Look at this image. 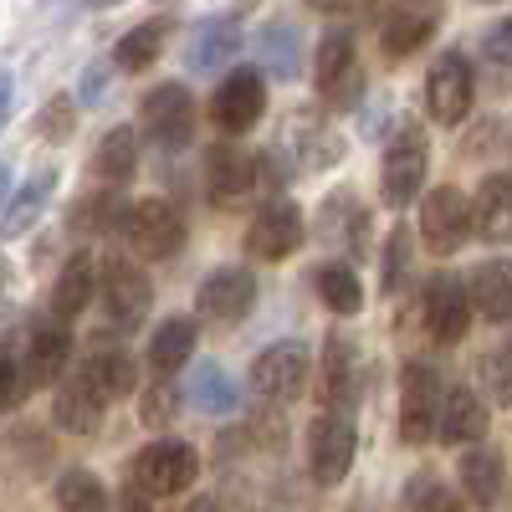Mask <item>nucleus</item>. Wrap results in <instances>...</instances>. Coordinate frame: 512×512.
Instances as JSON below:
<instances>
[{
	"mask_svg": "<svg viewBox=\"0 0 512 512\" xmlns=\"http://www.w3.org/2000/svg\"><path fill=\"white\" fill-rule=\"evenodd\" d=\"M425 175H431V144H425V128L420 123H400L390 144H384L379 159V200L390 210H405L410 200H420Z\"/></svg>",
	"mask_w": 512,
	"mask_h": 512,
	"instance_id": "1",
	"label": "nucleus"
},
{
	"mask_svg": "<svg viewBox=\"0 0 512 512\" xmlns=\"http://www.w3.org/2000/svg\"><path fill=\"white\" fill-rule=\"evenodd\" d=\"M195 477H200V451L190 441H175V436L149 441L134 461H128V487L144 492L149 502L154 497H180Z\"/></svg>",
	"mask_w": 512,
	"mask_h": 512,
	"instance_id": "2",
	"label": "nucleus"
},
{
	"mask_svg": "<svg viewBox=\"0 0 512 512\" xmlns=\"http://www.w3.org/2000/svg\"><path fill=\"white\" fill-rule=\"evenodd\" d=\"M93 297L113 328H139L154 308V282L144 267L123 262V256H108V262L93 267Z\"/></svg>",
	"mask_w": 512,
	"mask_h": 512,
	"instance_id": "3",
	"label": "nucleus"
},
{
	"mask_svg": "<svg viewBox=\"0 0 512 512\" xmlns=\"http://www.w3.org/2000/svg\"><path fill=\"white\" fill-rule=\"evenodd\" d=\"M313 88L323 98V108L349 113L364 98V67H359V47L349 31H328L313 52Z\"/></svg>",
	"mask_w": 512,
	"mask_h": 512,
	"instance_id": "4",
	"label": "nucleus"
},
{
	"mask_svg": "<svg viewBox=\"0 0 512 512\" xmlns=\"http://www.w3.org/2000/svg\"><path fill=\"white\" fill-rule=\"evenodd\" d=\"M123 236L134 246L144 262H169L180 246H185V216L175 200L164 195H149V200H134L123 216Z\"/></svg>",
	"mask_w": 512,
	"mask_h": 512,
	"instance_id": "5",
	"label": "nucleus"
},
{
	"mask_svg": "<svg viewBox=\"0 0 512 512\" xmlns=\"http://www.w3.org/2000/svg\"><path fill=\"white\" fill-rule=\"evenodd\" d=\"M441 374L431 359H405L400 369V441L425 446L436 441V410H441Z\"/></svg>",
	"mask_w": 512,
	"mask_h": 512,
	"instance_id": "6",
	"label": "nucleus"
},
{
	"mask_svg": "<svg viewBox=\"0 0 512 512\" xmlns=\"http://www.w3.org/2000/svg\"><path fill=\"white\" fill-rule=\"evenodd\" d=\"M139 128L154 149H185L195 134V98L185 82H159L139 98Z\"/></svg>",
	"mask_w": 512,
	"mask_h": 512,
	"instance_id": "7",
	"label": "nucleus"
},
{
	"mask_svg": "<svg viewBox=\"0 0 512 512\" xmlns=\"http://www.w3.org/2000/svg\"><path fill=\"white\" fill-rule=\"evenodd\" d=\"M420 241L431 256H456L472 241V200L456 185H436L420 200Z\"/></svg>",
	"mask_w": 512,
	"mask_h": 512,
	"instance_id": "8",
	"label": "nucleus"
},
{
	"mask_svg": "<svg viewBox=\"0 0 512 512\" xmlns=\"http://www.w3.org/2000/svg\"><path fill=\"white\" fill-rule=\"evenodd\" d=\"M441 21H446V0H395L379 21V52L390 62H405L431 47Z\"/></svg>",
	"mask_w": 512,
	"mask_h": 512,
	"instance_id": "9",
	"label": "nucleus"
},
{
	"mask_svg": "<svg viewBox=\"0 0 512 512\" xmlns=\"http://www.w3.org/2000/svg\"><path fill=\"white\" fill-rule=\"evenodd\" d=\"M354 451H359V425L354 415H333L323 410L308 425V466H313V482L318 487H338L354 472Z\"/></svg>",
	"mask_w": 512,
	"mask_h": 512,
	"instance_id": "10",
	"label": "nucleus"
},
{
	"mask_svg": "<svg viewBox=\"0 0 512 512\" xmlns=\"http://www.w3.org/2000/svg\"><path fill=\"white\" fill-rule=\"evenodd\" d=\"M472 93H477V77H472V62L461 52H441L431 62V72H425V113L441 128H456L472 113Z\"/></svg>",
	"mask_w": 512,
	"mask_h": 512,
	"instance_id": "11",
	"label": "nucleus"
},
{
	"mask_svg": "<svg viewBox=\"0 0 512 512\" xmlns=\"http://www.w3.org/2000/svg\"><path fill=\"white\" fill-rule=\"evenodd\" d=\"M308 369H313V354L308 344H297V338H282V344H267L262 354L251 359V390L262 400H297L308 384Z\"/></svg>",
	"mask_w": 512,
	"mask_h": 512,
	"instance_id": "12",
	"label": "nucleus"
},
{
	"mask_svg": "<svg viewBox=\"0 0 512 512\" xmlns=\"http://www.w3.org/2000/svg\"><path fill=\"white\" fill-rule=\"evenodd\" d=\"M308 241V221L303 210H297L292 200H267L262 210H256V221L246 226V251L256 256V262H287V256Z\"/></svg>",
	"mask_w": 512,
	"mask_h": 512,
	"instance_id": "13",
	"label": "nucleus"
},
{
	"mask_svg": "<svg viewBox=\"0 0 512 512\" xmlns=\"http://www.w3.org/2000/svg\"><path fill=\"white\" fill-rule=\"evenodd\" d=\"M256 154L246 144H216L205 159V195L216 210H241L251 195H256Z\"/></svg>",
	"mask_w": 512,
	"mask_h": 512,
	"instance_id": "14",
	"label": "nucleus"
},
{
	"mask_svg": "<svg viewBox=\"0 0 512 512\" xmlns=\"http://www.w3.org/2000/svg\"><path fill=\"white\" fill-rule=\"evenodd\" d=\"M195 308H200L205 323H216V328L246 323L251 308H256V277H251V267H216L200 282Z\"/></svg>",
	"mask_w": 512,
	"mask_h": 512,
	"instance_id": "15",
	"label": "nucleus"
},
{
	"mask_svg": "<svg viewBox=\"0 0 512 512\" xmlns=\"http://www.w3.org/2000/svg\"><path fill=\"white\" fill-rule=\"evenodd\" d=\"M262 113H267V82L251 67H236L210 98V118H216L221 134H246V128L262 123Z\"/></svg>",
	"mask_w": 512,
	"mask_h": 512,
	"instance_id": "16",
	"label": "nucleus"
},
{
	"mask_svg": "<svg viewBox=\"0 0 512 512\" xmlns=\"http://www.w3.org/2000/svg\"><path fill=\"white\" fill-rule=\"evenodd\" d=\"M472 328V303H466V282L456 272H436L425 282V333L436 344H461Z\"/></svg>",
	"mask_w": 512,
	"mask_h": 512,
	"instance_id": "17",
	"label": "nucleus"
},
{
	"mask_svg": "<svg viewBox=\"0 0 512 512\" xmlns=\"http://www.w3.org/2000/svg\"><path fill=\"white\" fill-rule=\"evenodd\" d=\"M282 154H292V164L303 169V175H318V169H333L338 159H344V134H338L333 123L313 118V113H297L287 123Z\"/></svg>",
	"mask_w": 512,
	"mask_h": 512,
	"instance_id": "18",
	"label": "nucleus"
},
{
	"mask_svg": "<svg viewBox=\"0 0 512 512\" xmlns=\"http://www.w3.org/2000/svg\"><path fill=\"white\" fill-rule=\"evenodd\" d=\"M88 390L103 400V405H113V400H128L139 390V369H134V359H128V349L123 344H108V338H98V344L88 349V359H82V374H77Z\"/></svg>",
	"mask_w": 512,
	"mask_h": 512,
	"instance_id": "19",
	"label": "nucleus"
},
{
	"mask_svg": "<svg viewBox=\"0 0 512 512\" xmlns=\"http://www.w3.org/2000/svg\"><path fill=\"white\" fill-rule=\"evenodd\" d=\"M436 436L446 446H482V436H487V400L472 390V384H446L441 390Z\"/></svg>",
	"mask_w": 512,
	"mask_h": 512,
	"instance_id": "20",
	"label": "nucleus"
},
{
	"mask_svg": "<svg viewBox=\"0 0 512 512\" xmlns=\"http://www.w3.org/2000/svg\"><path fill=\"white\" fill-rule=\"evenodd\" d=\"M323 410L333 415L359 410V349L344 333H328L323 344Z\"/></svg>",
	"mask_w": 512,
	"mask_h": 512,
	"instance_id": "21",
	"label": "nucleus"
},
{
	"mask_svg": "<svg viewBox=\"0 0 512 512\" xmlns=\"http://www.w3.org/2000/svg\"><path fill=\"white\" fill-rule=\"evenodd\" d=\"M67 354H72V333L67 323L57 318H41L26 338V359H21V379L26 390H36V384H57L62 369H67Z\"/></svg>",
	"mask_w": 512,
	"mask_h": 512,
	"instance_id": "22",
	"label": "nucleus"
},
{
	"mask_svg": "<svg viewBox=\"0 0 512 512\" xmlns=\"http://www.w3.org/2000/svg\"><path fill=\"white\" fill-rule=\"evenodd\" d=\"M88 175H93L98 190H123L139 175V134L134 128L128 123L108 128V134L98 139V149H93V159H88Z\"/></svg>",
	"mask_w": 512,
	"mask_h": 512,
	"instance_id": "23",
	"label": "nucleus"
},
{
	"mask_svg": "<svg viewBox=\"0 0 512 512\" xmlns=\"http://www.w3.org/2000/svg\"><path fill=\"white\" fill-rule=\"evenodd\" d=\"M236 52H241V21L236 16H205L185 41L190 72H221L226 62H236Z\"/></svg>",
	"mask_w": 512,
	"mask_h": 512,
	"instance_id": "24",
	"label": "nucleus"
},
{
	"mask_svg": "<svg viewBox=\"0 0 512 512\" xmlns=\"http://www.w3.org/2000/svg\"><path fill=\"white\" fill-rule=\"evenodd\" d=\"M200 415H236L241 410V384H236V374L231 369H221L216 359H200L195 369H190V384L180 390Z\"/></svg>",
	"mask_w": 512,
	"mask_h": 512,
	"instance_id": "25",
	"label": "nucleus"
},
{
	"mask_svg": "<svg viewBox=\"0 0 512 512\" xmlns=\"http://www.w3.org/2000/svg\"><path fill=\"white\" fill-rule=\"evenodd\" d=\"M456 472H461V492H466V502H472L477 512H492V507L502 502V487H507V466H502V456H497L492 446L466 451Z\"/></svg>",
	"mask_w": 512,
	"mask_h": 512,
	"instance_id": "26",
	"label": "nucleus"
},
{
	"mask_svg": "<svg viewBox=\"0 0 512 512\" xmlns=\"http://www.w3.org/2000/svg\"><path fill=\"white\" fill-rule=\"evenodd\" d=\"M93 251H72L67 262H62V272H57V282H52V303H47V313L57 318V323H72L82 308L93 303Z\"/></svg>",
	"mask_w": 512,
	"mask_h": 512,
	"instance_id": "27",
	"label": "nucleus"
},
{
	"mask_svg": "<svg viewBox=\"0 0 512 512\" xmlns=\"http://www.w3.org/2000/svg\"><path fill=\"white\" fill-rule=\"evenodd\" d=\"M195 338H200V328H195L190 318H164V323L154 328V338H149V369H154L159 379H169L175 369H185L190 354H195Z\"/></svg>",
	"mask_w": 512,
	"mask_h": 512,
	"instance_id": "28",
	"label": "nucleus"
},
{
	"mask_svg": "<svg viewBox=\"0 0 512 512\" xmlns=\"http://www.w3.org/2000/svg\"><path fill=\"white\" fill-rule=\"evenodd\" d=\"M103 410H108V405H103L82 379H67L62 390H57V400H52V420L62 425L67 436H93L98 420H103Z\"/></svg>",
	"mask_w": 512,
	"mask_h": 512,
	"instance_id": "29",
	"label": "nucleus"
},
{
	"mask_svg": "<svg viewBox=\"0 0 512 512\" xmlns=\"http://www.w3.org/2000/svg\"><path fill=\"white\" fill-rule=\"evenodd\" d=\"M472 231H482L487 241H507V231H512V185H507V175H487L477 185Z\"/></svg>",
	"mask_w": 512,
	"mask_h": 512,
	"instance_id": "30",
	"label": "nucleus"
},
{
	"mask_svg": "<svg viewBox=\"0 0 512 512\" xmlns=\"http://www.w3.org/2000/svg\"><path fill=\"white\" fill-rule=\"evenodd\" d=\"M466 303H472L487 323H507L512 313V277H507V262H482L472 272V287H466Z\"/></svg>",
	"mask_w": 512,
	"mask_h": 512,
	"instance_id": "31",
	"label": "nucleus"
},
{
	"mask_svg": "<svg viewBox=\"0 0 512 512\" xmlns=\"http://www.w3.org/2000/svg\"><path fill=\"white\" fill-rule=\"evenodd\" d=\"M313 282H318V297H323V308H328V313H338V318L364 313V282H359V267H349V262H323Z\"/></svg>",
	"mask_w": 512,
	"mask_h": 512,
	"instance_id": "32",
	"label": "nucleus"
},
{
	"mask_svg": "<svg viewBox=\"0 0 512 512\" xmlns=\"http://www.w3.org/2000/svg\"><path fill=\"white\" fill-rule=\"evenodd\" d=\"M318 226H323V236H328V241L349 246V251L359 256V251H364V241H369V210H364L354 195H333V200L323 205Z\"/></svg>",
	"mask_w": 512,
	"mask_h": 512,
	"instance_id": "33",
	"label": "nucleus"
},
{
	"mask_svg": "<svg viewBox=\"0 0 512 512\" xmlns=\"http://www.w3.org/2000/svg\"><path fill=\"white\" fill-rule=\"evenodd\" d=\"M52 185H57V169H41V175L0 210V236H26L36 221H41V210H47V200H52Z\"/></svg>",
	"mask_w": 512,
	"mask_h": 512,
	"instance_id": "34",
	"label": "nucleus"
},
{
	"mask_svg": "<svg viewBox=\"0 0 512 512\" xmlns=\"http://www.w3.org/2000/svg\"><path fill=\"white\" fill-rule=\"evenodd\" d=\"M52 497H57L62 512H108V487L98 482V472H88V466H67V472H57Z\"/></svg>",
	"mask_w": 512,
	"mask_h": 512,
	"instance_id": "35",
	"label": "nucleus"
},
{
	"mask_svg": "<svg viewBox=\"0 0 512 512\" xmlns=\"http://www.w3.org/2000/svg\"><path fill=\"white\" fill-rule=\"evenodd\" d=\"M164 41H169V21H144L134 31H123V41L113 47V67L118 72H144L149 62H159Z\"/></svg>",
	"mask_w": 512,
	"mask_h": 512,
	"instance_id": "36",
	"label": "nucleus"
},
{
	"mask_svg": "<svg viewBox=\"0 0 512 512\" xmlns=\"http://www.w3.org/2000/svg\"><path fill=\"white\" fill-rule=\"evenodd\" d=\"M256 47H262L272 77H297V62H303V41H297V31H292L287 21H272L262 36H256Z\"/></svg>",
	"mask_w": 512,
	"mask_h": 512,
	"instance_id": "37",
	"label": "nucleus"
},
{
	"mask_svg": "<svg viewBox=\"0 0 512 512\" xmlns=\"http://www.w3.org/2000/svg\"><path fill=\"white\" fill-rule=\"evenodd\" d=\"M123 216H128L123 195L118 190H98V195H88L72 210V226L77 231H123Z\"/></svg>",
	"mask_w": 512,
	"mask_h": 512,
	"instance_id": "38",
	"label": "nucleus"
},
{
	"mask_svg": "<svg viewBox=\"0 0 512 512\" xmlns=\"http://www.w3.org/2000/svg\"><path fill=\"white\" fill-rule=\"evenodd\" d=\"M405 512H461V497L436 472H415L405 482Z\"/></svg>",
	"mask_w": 512,
	"mask_h": 512,
	"instance_id": "39",
	"label": "nucleus"
},
{
	"mask_svg": "<svg viewBox=\"0 0 512 512\" xmlns=\"http://www.w3.org/2000/svg\"><path fill=\"white\" fill-rule=\"evenodd\" d=\"M180 405H185L180 384L175 379H154V384H144V395H139V420L149 425V431H164V425L180 415Z\"/></svg>",
	"mask_w": 512,
	"mask_h": 512,
	"instance_id": "40",
	"label": "nucleus"
},
{
	"mask_svg": "<svg viewBox=\"0 0 512 512\" xmlns=\"http://www.w3.org/2000/svg\"><path fill=\"white\" fill-rule=\"evenodd\" d=\"M405 277H410V231L395 226L390 241H384V272H379V287L395 297V292L405 287Z\"/></svg>",
	"mask_w": 512,
	"mask_h": 512,
	"instance_id": "41",
	"label": "nucleus"
},
{
	"mask_svg": "<svg viewBox=\"0 0 512 512\" xmlns=\"http://www.w3.org/2000/svg\"><path fill=\"white\" fill-rule=\"evenodd\" d=\"M72 128H77V98H67V93H57L47 108L36 113V134L47 144H67Z\"/></svg>",
	"mask_w": 512,
	"mask_h": 512,
	"instance_id": "42",
	"label": "nucleus"
},
{
	"mask_svg": "<svg viewBox=\"0 0 512 512\" xmlns=\"http://www.w3.org/2000/svg\"><path fill=\"white\" fill-rule=\"evenodd\" d=\"M477 374H482V384H487V395H492L497 405H507V400H512V354H507L502 344L482 354Z\"/></svg>",
	"mask_w": 512,
	"mask_h": 512,
	"instance_id": "43",
	"label": "nucleus"
},
{
	"mask_svg": "<svg viewBox=\"0 0 512 512\" xmlns=\"http://www.w3.org/2000/svg\"><path fill=\"white\" fill-rule=\"evenodd\" d=\"M26 379H21V354L11 344H0V410H16L26 400Z\"/></svg>",
	"mask_w": 512,
	"mask_h": 512,
	"instance_id": "44",
	"label": "nucleus"
},
{
	"mask_svg": "<svg viewBox=\"0 0 512 512\" xmlns=\"http://www.w3.org/2000/svg\"><path fill=\"white\" fill-rule=\"evenodd\" d=\"M507 36H512L507 21H497V26L487 31V41H482V52H487V62H492L497 72H507V62H512V57H507Z\"/></svg>",
	"mask_w": 512,
	"mask_h": 512,
	"instance_id": "45",
	"label": "nucleus"
},
{
	"mask_svg": "<svg viewBox=\"0 0 512 512\" xmlns=\"http://www.w3.org/2000/svg\"><path fill=\"white\" fill-rule=\"evenodd\" d=\"M308 6L323 16H344V11H354V0H308Z\"/></svg>",
	"mask_w": 512,
	"mask_h": 512,
	"instance_id": "46",
	"label": "nucleus"
},
{
	"mask_svg": "<svg viewBox=\"0 0 512 512\" xmlns=\"http://www.w3.org/2000/svg\"><path fill=\"white\" fill-rule=\"evenodd\" d=\"M123 512H154V502H149L144 492H134V487H128V492H123Z\"/></svg>",
	"mask_w": 512,
	"mask_h": 512,
	"instance_id": "47",
	"label": "nucleus"
},
{
	"mask_svg": "<svg viewBox=\"0 0 512 512\" xmlns=\"http://www.w3.org/2000/svg\"><path fill=\"white\" fill-rule=\"evenodd\" d=\"M11 118V72H0V128Z\"/></svg>",
	"mask_w": 512,
	"mask_h": 512,
	"instance_id": "48",
	"label": "nucleus"
},
{
	"mask_svg": "<svg viewBox=\"0 0 512 512\" xmlns=\"http://www.w3.org/2000/svg\"><path fill=\"white\" fill-rule=\"evenodd\" d=\"M82 93H88V98H98V93H103V67H93V72H88V82H82Z\"/></svg>",
	"mask_w": 512,
	"mask_h": 512,
	"instance_id": "49",
	"label": "nucleus"
},
{
	"mask_svg": "<svg viewBox=\"0 0 512 512\" xmlns=\"http://www.w3.org/2000/svg\"><path fill=\"white\" fill-rule=\"evenodd\" d=\"M185 512H221V502H216V497H195Z\"/></svg>",
	"mask_w": 512,
	"mask_h": 512,
	"instance_id": "50",
	"label": "nucleus"
},
{
	"mask_svg": "<svg viewBox=\"0 0 512 512\" xmlns=\"http://www.w3.org/2000/svg\"><path fill=\"white\" fill-rule=\"evenodd\" d=\"M6 287H11V262L0 256V292H6Z\"/></svg>",
	"mask_w": 512,
	"mask_h": 512,
	"instance_id": "51",
	"label": "nucleus"
},
{
	"mask_svg": "<svg viewBox=\"0 0 512 512\" xmlns=\"http://www.w3.org/2000/svg\"><path fill=\"white\" fill-rule=\"evenodd\" d=\"M6 190H11V169L0 164V200H6Z\"/></svg>",
	"mask_w": 512,
	"mask_h": 512,
	"instance_id": "52",
	"label": "nucleus"
}]
</instances>
